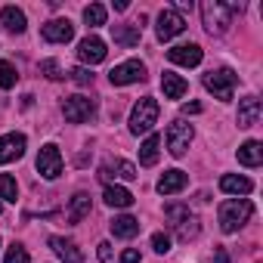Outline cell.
Segmentation results:
<instances>
[{"label":"cell","instance_id":"ffe728a7","mask_svg":"<svg viewBox=\"0 0 263 263\" xmlns=\"http://www.w3.org/2000/svg\"><path fill=\"white\" fill-rule=\"evenodd\" d=\"M111 37L121 47H137L143 37V28L140 25H111Z\"/></svg>","mask_w":263,"mask_h":263},{"label":"cell","instance_id":"52a82bcc","mask_svg":"<svg viewBox=\"0 0 263 263\" xmlns=\"http://www.w3.org/2000/svg\"><path fill=\"white\" fill-rule=\"evenodd\" d=\"M183 31H186V19H183V13H180L177 7H164V10L158 13V25H155L158 41H174V37L183 34Z\"/></svg>","mask_w":263,"mask_h":263},{"label":"cell","instance_id":"7a4b0ae2","mask_svg":"<svg viewBox=\"0 0 263 263\" xmlns=\"http://www.w3.org/2000/svg\"><path fill=\"white\" fill-rule=\"evenodd\" d=\"M201 22H204V31L208 34H226L229 25H232V13L226 7V0H204L201 4Z\"/></svg>","mask_w":263,"mask_h":263},{"label":"cell","instance_id":"9c48e42d","mask_svg":"<svg viewBox=\"0 0 263 263\" xmlns=\"http://www.w3.org/2000/svg\"><path fill=\"white\" fill-rule=\"evenodd\" d=\"M108 81L115 87H127V84H137V81H146V65L140 59H127L121 65H115L108 71Z\"/></svg>","mask_w":263,"mask_h":263},{"label":"cell","instance_id":"e0dca14e","mask_svg":"<svg viewBox=\"0 0 263 263\" xmlns=\"http://www.w3.org/2000/svg\"><path fill=\"white\" fill-rule=\"evenodd\" d=\"M260 99L257 96H245L238 99V127H254L260 121Z\"/></svg>","mask_w":263,"mask_h":263},{"label":"cell","instance_id":"44dd1931","mask_svg":"<svg viewBox=\"0 0 263 263\" xmlns=\"http://www.w3.org/2000/svg\"><path fill=\"white\" fill-rule=\"evenodd\" d=\"M161 90H164V96H167V99H183V96H186V90H189V84H186L180 74L164 71V74H161Z\"/></svg>","mask_w":263,"mask_h":263},{"label":"cell","instance_id":"5bb4252c","mask_svg":"<svg viewBox=\"0 0 263 263\" xmlns=\"http://www.w3.org/2000/svg\"><path fill=\"white\" fill-rule=\"evenodd\" d=\"M25 134H7V137H0V164H10L16 158L25 155Z\"/></svg>","mask_w":263,"mask_h":263},{"label":"cell","instance_id":"8d00e7d4","mask_svg":"<svg viewBox=\"0 0 263 263\" xmlns=\"http://www.w3.org/2000/svg\"><path fill=\"white\" fill-rule=\"evenodd\" d=\"M201 111V102H186L183 105V115H198Z\"/></svg>","mask_w":263,"mask_h":263},{"label":"cell","instance_id":"4316f807","mask_svg":"<svg viewBox=\"0 0 263 263\" xmlns=\"http://www.w3.org/2000/svg\"><path fill=\"white\" fill-rule=\"evenodd\" d=\"M158 146H161V137L149 134L146 143L140 146V164H143V167H152V164L158 161Z\"/></svg>","mask_w":263,"mask_h":263},{"label":"cell","instance_id":"d590c367","mask_svg":"<svg viewBox=\"0 0 263 263\" xmlns=\"http://www.w3.org/2000/svg\"><path fill=\"white\" fill-rule=\"evenodd\" d=\"M121 263H140V251H137V248L124 251V254H121Z\"/></svg>","mask_w":263,"mask_h":263},{"label":"cell","instance_id":"cb8c5ba5","mask_svg":"<svg viewBox=\"0 0 263 263\" xmlns=\"http://www.w3.org/2000/svg\"><path fill=\"white\" fill-rule=\"evenodd\" d=\"M102 198H105V204H108V208H130V204H134V195H130L124 186H115V183H108V186H105Z\"/></svg>","mask_w":263,"mask_h":263},{"label":"cell","instance_id":"f1b7e54d","mask_svg":"<svg viewBox=\"0 0 263 263\" xmlns=\"http://www.w3.org/2000/svg\"><path fill=\"white\" fill-rule=\"evenodd\" d=\"M84 22H87L90 28L105 25V7H102V4H90V7L84 10Z\"/></svg>","mask_w":263,"mask_h":263},{"label":"cell","instance_id":"83f0119b","mask_svg":"<svg viewBox=\"0 0 263 263\" xmlns=\"http://www.w3.org/2000/svg\"><path fill=\"white\" fill-rule=\"evenodd\" d=\"M16 81H19L16 65H13V62H7V59H0V90H13V87H16Z\"/></svg>","mask_w":263,"mask_h":263},{"label":"cell","instance_id":"8992f818","mask_svg":"<svg viewBox=\"0 0 263 263\" xmlns=\"http://www.w3.org/2000/svg\"><path fill=\"white\" fill-rule=\"evenodd\" d=\"M192 137H195L192 124H186L183 118H177V121L167 127V134H164V140H167V152H171L174 158H183L186 149H189V143H192Z\"/></svg>","mask_w":263,"mask_h":263},{"label":"cell","instance_id":"9a60e30c","mask_svg":"<svg viewBox=\"0 0 263 263\" xmlns=\"http://www.w3.org/2000/svg\"><path fill=\"white\" fill-rule=\"evenodd\" d=\"M201 47L198 44H180V47H174V50H167V59L174 62V65H186V68H195L198 62H201Z\"/></svg>","mask_w":263,"mask_h":263},{"label":"cell","instance_id":"5b68a950","mask_svg":"<svg viewBox=\"0 0 263 263\" xmlns=\"http://www.w3.org/2000/svg\"><path fill=\"white\" fill-rule=\"evenodd\" d=\"M235 81H238V74L232 68H217V71H208L204 74V90L214 93L220 102H229L232 99V90H235Z\"/></svg>","mask_w":263,"mask_h":263},{"label":"cell","instance_id":"30bf717a","mask_svg":"<svg viewBox=\"0 0 263 263\" xmlns=\"http://www.w3.org/2000/svg\"><path fill=\"white\" fill-rule=\"evenodd\" d=\"M37 174H41L44 180H56V177L62 174V152H59L53 143H47V146L37 152Z\"/></svg>","mask_w":263,"mask_h":263},{"label":"cell","instance_id":"6da1fadb","mask_svg":"<svg viewBox=\"0 0 263 263\" xmlns=\"http://www.w3.org/2000/svg\"><path fill=\"white\" fill-rule=\"evenodd\" d=\"M220 229L223 232H238L251 217H254V204L248 198H229L220 204Z\"/></svg>","mask_w":263,"mask_h":263},{"label":"cell","instance_id":"484cf974","mask_svg":"<svg viewBox=\"0 0 263 263\" xmlns=\"http://www.w3.org/2000/svg\"><path fill=\"white\" fill-rule=\"evenodd\" d=\"M90 208H93V204H90V195H87V192H78V195L71 198V204H68V214H65L68 223H81L84 217H90Z\"/></svg>","mask_w":263,"mask_h":263},{"label":"cell","instance_id":"603a6c76","mask_svg":"<svg viewBox=\"0 0 263 263\" xmlns=\"http://www.w3.org/2000/svg\"><path fill=\"white\" fill-rule=\"evenodd\" d=\"M0 19H4V28L7 31H13V34H22L25 31V13L19 10V7H4V10H0Z\"/></svg>","mask_w":263,"mask_h":263},{"label":"cell","instance_id":"ba28073f","mask_svg":"<svg viewBox=\"0 0 263 263\" xmlns=\"http://www.w3.org/2000/svg\"><path fill=\"white\" fill-rule=\"evenodd\" d=\"M62 115L71 124H84V121H90L96 115V99H90V96H65Z\"/></svg>","mask_w":263,"mask_h":263},{"label":"cell","instance_id":"2e32d148","mask_svg":"<svg viewBox=\"0 0 263 263\" xmlns=\"http://www.w3.org/2000/svg\"><path fill=\"white\" fill-rule=\"evenodd\" d=\"M50 248H53V254H56L62 263H81V260H84V254L78 251V245H74L71 238L53 235V238H50Z\"/></svg>","mask_w":263,"mask_h":263},{"label":"cell","instance_id":"f546056e","mask_svg":"<svg viewBox=\"0 0 263 263\" xmlns=\"http://www.w3.org/2000/svg\"><path fill=\"white\" fill-rule=\"evenodd\" d=\"M0 198L4 201H16L19 198V186L10 174H0Z\"/></svg>","mask_w":263,"mask_h":263},{"label":"cell","instance_id":"d6a6232c","mask_svg":"<svg viewBox=\"0 0 263 263\" xmlns=\"http://www.w3.org/2000/svg\"><path fill=\"white\" fill-rule=\"evenodd\" d=\"M68 78H71L74 84H81V87L93 84V71H90V68H71V71H68Z\"/></svg>","mask_w":263,"mask_h":263},{"label":"cell","instance_id":"d6986e66","mask_svg":"<svg viewBox=\"0 0 263 263\" xmlns=\"http://www.w3.org/2000/svg\"><path fill=\"white\" fill-rule=\"evenodd\" d=\"M186 183H189V177H186L183 171H164V177L158 180L155 189H158L161 195H174V192H183Z\"/></svg>","mask_w":263,"mask_h":263},{"label":"cell","instance_id":"7402d4cb","mask_svg":"<svg viewBox=\"0 0 263 263\" xmlns=\"http://www.w3.org/2000/svg\"><path fill=\"white\" fill-rule=\"evenodd\" d=\"M220 189H223L226 195H248V192L254 189V183H251L248 177H235V174H226V177H220Z\"/></svg>","mask_w":263,"mask_h":263},{"label":"cell","instance_id":"d4e9b609","mask_svg":"<svg viewBox=\"0 0 263 263\" xmlns=\"http://www.w3.org/2000/svg\"><path fill=\"white\" fill-rule=\"evenodd\" d=\"M260 161H263V143L248 140V143L238 149V164H245V167H257Z\"/></svg>","mask_w":263,"mask_h":263},{"label":"cell","instance_id":"8fae6325","mask_svg":"<svg viewBox=\"0 0 263 263\" xmlns=\"http://www.w3.org/2000/svg\"><path fill=\"white\" fill-rule=\"evenodd\" d=\"M99 180L108 186L111 180H137V167L130 164V161H124V158H111V161H105L102 167H99Z\"/></svg>","mask_w":263,"mask_h":263},{"label":"cell","instance_id":"4dcf8cb0","mask_svg":"<svg viewBox=\"0 0 263 263\" xmlns=\"http://www.w3.org/2000/svg\"><path fill=\"white\" fill-rule=\"evenodd\" d=\"M4 263H31V257H28V251H25L22 245H10Z\"/></svg>","mask_w":263,"mask_h":263},{"label":"cell","instance_id":"ac0fdd59","mask_svg":"<svg viewBox=\"0 0 263 263\" xmlns=\"http://www.w3.org/2000/svg\"><path fill=\"white\" fill-rule=\"evenodd\" d=\"M108 229H111L115 238H134V235L140 232V220L130 217V214H121V217H115V220L108 223Z\"/></svg>","mask_w":263,"mask_h":263},{"label":"cell","instance_id":"7c38bea8","mask_svg":"<svg viewBox=\"0 0 263 263\" xmlns=\"http://www.w3.org/2000/svg\"><path fill=\"white\" fill-rule=\"evenodd\" d=\"M41 34L50 44H68L74 37V25L68 19H50L47 25H41Z\"/></svg>","mask_w":263,"mask_h":263},{"label":"cell","instance_id":"74e56055","mask_svg":"<svg viewBox=\"0 0 263 263\" xmlns=\"http://www.w3.org/2000/svg\"><path fill=\"white\" fill-rule=\"evenodd\" d=\"M214 260H217V263H229V257H226V251H223V248L214 254Z\"/></svg>","mask_w":263,"mask_h":263},{"label":"cell","instance_id":"277c9868","mask_svg":"<svg viewBox=\"0 0 263 263\" xmlns=\"http://www.w3.org/2000/svg\"><path fill=\"white\" fill-rule=\"evenodd\" d=\"M155 121H158V99H152V96H143L137 105H134V111H130V134H149V130L155 127Z\"/></svg>","mask_w":263,"mask_h":263},{"label":"cell","instance_id":"e575fe53","mask_svg":"<svg viewBox=\"0 0 263 263\" xmlns=\"http://www.w3.org/2000/svg\"><path fill=\"white\" fill-rule=\"evenodd\" d=\"M96 254H99L102 263H108V260H111V245H108V241H99V251H96Z\"/></svg>","mask_w":263,"mask_h":263},{"label":"cell","instance_id":"836d02e7","mask_svg":"<svg viewBox=\"0 0 263 263\" xmlns=\"http://www.w3.org/2000/svg\"><path fill=\"white\" fill-rule=\"evenodd\" d=\"M152 248H155V254H167L171 251V238L164 232H155L152 235Z\"/></svg>","mask_w":263,"mask_h":263},{"label":"cell","instance_id":"4fadbf2b","mask_svg":"<svg viewBox=\"0 0 263 263\" xmlns=\"http://www.w3.org/2000/svg\"><path fill=\"white\" fill-rule=\"evenodd\" d=\"M108 56V50H105V44L99 41V37H84L81 44H78V59L84 62V65H99L102 59Z\"/></svg>","mask_w":263,"mask_h":263},{"label":"cell","instance_id":"3957f363","mask_svg":"<svg viewBox=\"0 0 263 263\" xmlns=\"http://www.w3.org/2000/svg\"><path fill=\"white\" fill-rule=\"evenodd\" d=\"M164 217L171 220V226H174V232H177L180 241H192V238L201 232L198 217H195L186 204H167V208H164Z\"/></svg>","mask_w":263,"mask_h":263},{"label":"cell","instance_id":"1f68e13d","mask_svg":"<svg viewBox=\"0 0 263 263\" xmlns=\"http://www.w3.org/2000/svg\"><path fill=\"white\" fill-rule=\"evenodd\" d=\"M41 74H47L50 81H62V78H65V71L59 68L56 59H44V62H41Z\"/></svg>","mask_w":263,"mask_h":263}]
</instances>
